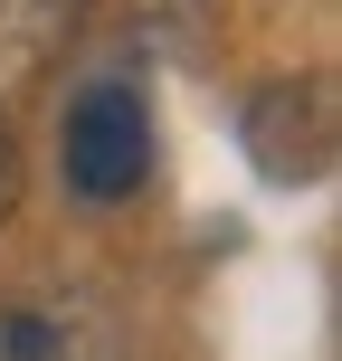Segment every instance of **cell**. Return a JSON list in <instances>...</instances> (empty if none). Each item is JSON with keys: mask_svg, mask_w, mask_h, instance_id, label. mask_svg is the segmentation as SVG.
I'll list each match as a JSON object with an SVG mask.
<instances>
[{"mask_svg": "<svg viewBox=\"0 0 342 361\" xmlns=\"http://www.w3.org/2000/svg\"><path fill=\"white\" fill-rule=\"evenodd\" d=\"M57 171L86 209H124L152 171V105L124 76H95L67 95V124H57Z\"/></svg>", "mask_w": 342, "mask_h": 361, "instance_id": "cell-1", "label": "cell"}, {"mask_svg": "<svg viewBox=\"0 0 342 361\" xmlns=\"http://www.w3.org/2000/svg\"><path fill=\"white\" fill-rule=\"evenodd\" d=\"M0 361H124V324L76 286H10L0 295Z\"/></svg>", "mask_w": 342, "mask_h": 361, "instance_id": "cell-2", "label": "cell"}, {"mask_svg": "<svg viewBox=\"0 0 342 361\" xmlns=\"http://www.w3.org/2000/svg\"><path fill=\"white\" fill-rule=\"evenodd\" d=\"M248 162L267 180H324L333 171V86L324 76H276L248 95Z\"/></svg>", "mask_w": 342, "mask_h": 361, "instance_id": "cell-3", "label": "cell"}, {"mask_svg": "<svg viewBox=\"0 0 342 361\" xmlns=\"http://www.w3.org/2000/svg\"><path fill=\"white\" fill-rule=\"evenodd\" d=\"M10 200H19V143H10V124H0V219H10Z\"/></svg>", "mask_w": 342, "mask_h": 361, "instance_id": "cell-5", "label": "cell"}, {"mask_svg": "<svg viewBox=\"0 0 342 361\" xmlns=\"http://www.w3.org/2000/svg\"><path fill=\"white\" fill-rule=\"evenodd\" d=\"M76 29V0H0V95L48 76V57L67 48Z\"/></svg>", "mask_w": 342, "mask_h": 361, "instance_id": "cell-4", "label": "cell"}]
</instances>
